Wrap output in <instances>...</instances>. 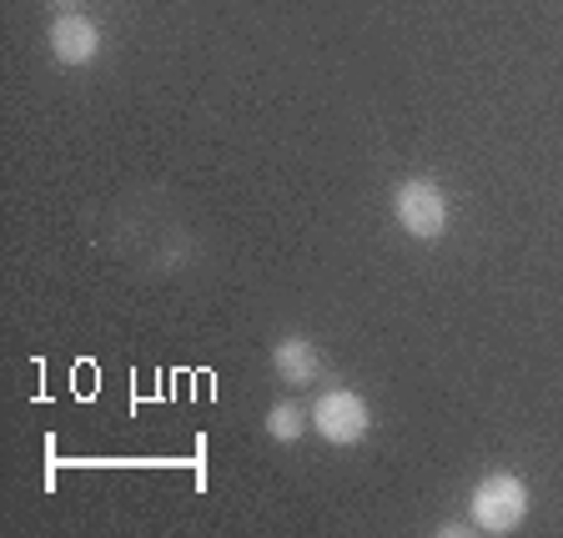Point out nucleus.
Returning <instances> with one entry per match:
<instances>
[{
    "label": "nucleus",
    "mask_w": 563,
    "mask_h": 538,
    "mask_svg": "<svg viewBox=\"0 0 563 538\" xmlns=\"http://www.w3.org/2000/svg\"><path fill=\"white\" fill-rule=\"evenodd\" d=\"M468 514L478 534H514L528 518V483L518 473H488V479L473 488Z\"/></svg>",
    "instance_id": "1"
},
{
    "label": "nucleus",
    "mask_w": 563,
    "mask_h": 538,
    "mask_svg": "<svg viewBox=\"0 0 563 538\" xmlns=\"http://www.w3.org/2000/svg\"><path fill=\"white\" fill-rule=\"evenodd\" d=\"M393 217H398V227L408 237H418V242H438V237L448 232V191L438 187V182H428V176H412V182H398V191H393Z\"/></svg>",
    "instance_id": "2"
},
{
    "label": "nucleus",
    "mask_w": 563,
    "mask_h": 538,
    "mask_svg": "<svg viewBox=\"0 0 563 538\" xmlns=\"http://www.w3.org/2000/svg\"><path fill=\"white\" fill-rule=\"evenodd\" d=\"M312 428L328 438L332 448H352V443H363L367 428H373V408H367V398L352 393V387H328V393L312 403Z\"/></svg>",
    "instance_id": "3"
},
{
    "label": "nucleus",
    "mask_w": 563,
    "mask_h": 538,
    "mask_svg": "<svg viewBox=\"0 0 563 538\" xmlns=\"http://www.w3.org/2000/svg\"><path fill=\"white\" fill-rule=\"evenodd\" d=\"M46 41H51V56H56L60 66H91L96 51H101V31H96V21L81 15V11L56 15L51 31H46Z\"/></svg>",
    "instance_id": "4"
},
{
    "label": "nucleus",
    "mask_w": 563,
    "mask_h": 538,
    "mask_svg": "<svg viewBox=\"0 0 563 538\" xmlns=\"http://www.w3.org/2000/svg\"><path fill=\"white\" fill-rule=\"evenodd\" d=\"M272 373H277L287 387H307V383H317V373H322V352H317L312 338L287 332V338L272 348Z\"/></svg>",
    "instance_id": "5"
},
{
    "label": "nucleus",
    "mask_w": 563,
    "mask_h": 538,
    "mask_svg": "<svg viewBox=\"0 0 563 538\" xmlns=\"http://www.w3.org/2000/svg\"><path fill=\"white\" fill-rule=\"evenodd\" d=\"M307 433V413L297 403H272L267 408V438L272 443H297Z\"/></svg>",
    "instance_id": "6"
},
{
    "label": "nucleus",
    "mask_w": 563,
    "mask_h": 538,
    "mask_svg": "<svg viewBox=\"0 0 563 538\" xmlns=\"http://www.w3.org/2000/svg\"><path fill=\"white\" fill-rule=\"evenodd\" d=\"M56 6H66V11H70V6H76V0H56Z\"/></svg>",
    "instance_id": "7"
}]
</instances>
